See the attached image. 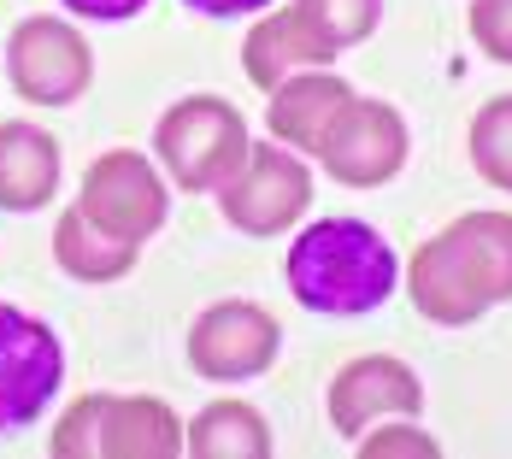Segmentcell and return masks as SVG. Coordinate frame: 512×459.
Instances as JSON below:
<instances>
[{
	"label": "cell",
	"instance_id": "cell-1",
	"mask_svg": "<svg viewBox=\"0 0 512 459\" xmlns=\"http://www.w3.org/2000/svg\"><path fill=\"white\" fill-rule=\"evenodd\" d=\"M407 295L418 318L460 330L477 324L489 306L512 301V212L483 206L460 212L407 259Z\"/></svg>",
	"mask_w": 512,
	"mask_h": 459
},
{
	"label": "cell",
	"instance_id": "cell-2",
	"mask_svg": "<svg viewBox=\"0 0 512 459\" xmlns=\"http://www.w3.org/2000/svg\"><path fill=\"white\" fill-rule=\"evenodd\" d=\"M289 295L318 318H365L395 295L401 259L365 218H318L283 254Z\"/></svg>",
	"mask_w": 512,
	"mask_h": 459
},
{
	"label": "cell",
	"instance_id": "cell-3",
	"mask_svg": "<svg viewBox=\"0 0 512 459\" xmlns=\"http://www.w3.org/2000/svg\"><path fill=\"white\" fill-rule=\"evenodd\" d=\"M53 459H177L183 418L154 395H77L48 430Z\"/></svg>",
	"mask_w": 512,
	"mask_h": 459
},
{
	"label": "cell",
	"instance_id": "cell-4",
	"mask_svg": "<svg viewBox=\"0 0 512 459\" xmlns=\"http://www.w3.org/2000/svg\"><path fill=\"white\" fill-rule=\"evenodd\" d=\"M248 148H254L248 118L224 95H183L177 106H165V118L154 124L159 165L189 195H218L236 177V165L248 159Z\"/></svg>",
	"mask_w": 512,
	"mask_h": 459
},
{
	"label": "cell",
	"instance_id": "cell-5",
	"mask_svg": "<svg viewBox=\"0 0 512 459\" xmlns=\"http://www.w3.org/2000/svg\"><path fill=\"white\" fill-rule=\"evenodd\" d=\"M6 83L30 106H77L95 83V53L71 18H18L6 36Z\"/></svg>",
	"mask_w": 512,
	"mask_h": 459
},
{
	"label": "cell",
	"instance_id": "cell-6",
	"mask_svg": "<svg viewBox=\"0 0 512 459\" xmlns=\"http://www.w3.org/2000/svg\"><path fill=\"white\" fill-rule=\"evenodd\" d=\"M312 206V171L301 153L283 142H254L248 159L236 165V177L218 189L224 224H236L242 236H283L307 218Z\"/></svg>",
	"mask_w": 512,
	"mask_h": 459
},
{
	"label": "cell",
	"instance_id": "cell-7",
	"mask_svg": "<svg viewBox=\"0 0 512 459\" xmlns=\"http://www.w3.org/2000/svg\"><path fill=\"white\" fill-rule=\"evenodd\" d=\"M59 383H65V348H59L53 324L0 301V436L42 424Z\"/></svg>",
	"mask_w": 512,
	"mask_h": 459
},
{
	"label": "cell",
	"instance_id": "cell-8",
	"mask_svg": "<svg viewBox=\"0 0 512 459\" xmlns=\"http://www.w3.org/2000/svg\"><path fill=\"white\" fill-rule=\"evenodd\" d=\"M77 206L101 224L106 236L118 242H148L165 212H171V195H165V177L154 171V159L136 148H106L95 153V165L83 171V195Z\"/></svg>",
	"mask_w": 512,
	"mask_h": 459
},
{
	"label": "cell",
	"instance_id": "cell-9",
	"mask_svg": "<svg viewBox=\"0 0 512 459\" xmlns=\"http://www.w3.org/2000/svg\"><path fill=\"white\" fill-rule=\"evenodd\" d=\"M283 330L254 301H218L189 324V371L206 383H248L277 365Z\"/></svg>",
	"mask_w": 512,
	"mask_h": 459
},
{
	"label": "cell",
	"instance_id": "cell-10",
	"mask_svg": "<svg viewBox=\"0 0 512 459\" xmlns=\"http://www.w3.org/2000/svg\"><path fill=\"white\" fill-rule=\"evenodd\" d=\"M324 407H330L336 436L359 442V436H365L371 424H383V418H418V412H424V383H418V371H412L407 359L359 354L330 377Z\"/></svg>",
	"mask_w": 512,
	"mask_h": 459
},
{
	"label": "cell",
	"instance_id": "cell-11",
	"mask_svg": "<svg viewBox=\"0 0 512 459\" xmlns=\"http://www.w3.org/2000/svg\"><path fill=\"white\" fill-rule=\"evenodd\" d=\"M407 148H412L407 118L389 101H359L354 95V106H348L342 124H336V136L318 153V165H324L330 183H342V189H383L389 177H401Z\"/></svg>",
	"mask_w": 512,
	"mask_h": 459
},
{
	"label": "cell",
	"instance_id": "cell-12",
	"mask_svg": "<svg viewBox=\"0 0 512 459\" xmlns=\"http://www.w3.org/2000/svg\"><path fill=\"white\" fill-rule=\"evenodd\" d=\"M265 101H271L265 106L271 142H283V148H295V153H324V142H330L336 124H342V112L354 106V89H348L330 65H318V71L283 77Z\"/></svg>",
	"mask_w": 512,
	"mask_h": 459
},
{
	"label": "cell",
	"instance_id": "cell-13",
	"mask_svg": "<svg viewBox=\"0 0 512 459\" xmlns=\"http://www.w3.org/2000/svg\"><path fill=\"white\" fill-rule=\"evenodd\" d=\"M330 59H336V48L312 30L295 6H283V12L265 6L254 24H248V36H242V71H248V83H254L259 95H271L283 77L318 71V65H330Z\"/></svg>",
	"mask_w": 512,
	"mask_h": 459
},
{
	"label": "cell",
	"instance_id": "cell-14",
	"mask_svg": "<svg viewBox=\"0 0 512 459\" xmlns=\"http://www.w3.org/2000/svg\"><path fill=\"white\" fill-rule=\"evenodd\" d=\"M59 142L30 118L0 124V212H42L59 189Z\"/></svg>",
	"mask_w": 512,
	"mask_h": 459
},
{
	"label": "cell",
	"instance_id": "cell-15",
	"mask_svg": "<svg viewBox=\"0 0 512 459\" xmlns=\"http://www.w3.org/2000/svg\"><path fill=\"white\" fill-rule=\"evenodd\" d=\"M136 254H142L136 242L106 236L83 206H65V212L53 218V259H59V271L77 277V283H118V277L136 271Z\"/></svg>",
	"mask_w": 512,
	"mask_h": 459
},
{
	"label": "cell",
	"instance_id": "cell-16",
	"mask_svg": "<svg viewBox=\"0 0 512 459\" xmlns=\"http://www.w3.org/2000/svg\"><path fill=\"white\" fill-rule=\"evenodd\" d=\"M183 454L195 459H271V424L248 401H212L183 424Z\"/></svg>",
	"mask_w": 512,
	"mask_h": 459
},
{
	"label": "cell",
	"instance_id": "cell-17",
	"mask_svg": "<svg viewBox=\"0 0 512 459\" xmlns=\"http://www.w3.org/2000/svg\"><path fill=\"white\" fill-rule=\"evenodd\" d=\"M465 148H471V165H477V177H483L489 189L512 195V95H495V101L477 106Z\"/></svg>",
	"mask_w": 512,
	"mask_h": 459
},
{
	"label": "cell",
	"instance_id": "cell-18",
	"mask_svg": "<svg viewBox=\"0 0 512 459\" xmlns=\"http://www.w3.org/2000/svg\"><path fill=\"white\" fill-rule=\"evenodd\" d=\"M295 12L307 18L312 30L330 42V48H359L371 30H377V18H383V0H295Z\"/></svg>",
	"mask_w": 512,
	"mask_h": 459
},
{
	"label": "cell",
	"instance_id": "cell-19",
	"mask_svg": "<svg viewBox=\"0 0 512 459\" xmlns=\"http://www.w3.org/2000/svg\"><path fill=\"white\" fill-rule=\"evenodd\" d=\"M354 448H359V459H436L442 454V442H436L424 424H412V418H383V424H371Z\"/></svg>",
	"mask_w": 512,
	"mask_h": 459
},
{
	"label": "cell",
	"instance_id": "cell-20",
	"mask_svg": "<svg viewBox=\"0 0 512 459\" xmlns=\"http://www.w3.org/2000/svg\"><path fill=\"white\" fill-rule=\"evenodd\" d=\"M465 24H471V42L483 48V59L512 65V0H471Z\"/></svg>",
	"mask_w": 512,
	"mask_h": 459
},
{
	"label": "cell",
	"instance_id": "cell-21",
	"mask_svg": "<svg viewBox=\"0 0 512 459\" xmlns=\"http://www.w3.org/2000/svg\"><path fill=\"white\" fill-rule=\"evenodd\" d=\"M71 18H89V24H124L136 12H148V0H59Z\"/></svg>",
	"mask_w": 512,
	"mask_h": 459
},
{
	"label": "cell",
	"instance_id": "cell-22",
	"mask_svg": "<svg viewBox=\"0 0 512 459\" xmlns=\"http://www.w3.org/2000/svg\"><path fill=\"white\" fill-rule=\"evenodd\" d=\"M183 6L201 12V18H248V12H265L277 0H183Z\"/></svg>",
	"mask_w": 512,
	"mask_h": 459
}]
</instances>
